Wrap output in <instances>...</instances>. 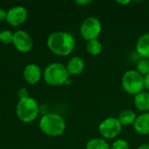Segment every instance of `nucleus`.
Returning <instances> with one entry per match:
<instances>
[{"label": "nucleus", "instance_id": "nucleus-1", "mask_svg": "<svg viewBox=\"0 0 149 149\" xmlns=\"http://www.w3.org/2000/svg\"><path fill=\"white\" fill-rule=\"evenodd\" d=\"M50 51L61 57L70 55L76 45L75 38L67 31H58L51 33L46 41Z\"/></svg>", "mask_w": 149, "mask_h": 149}, {"label": "nucleus", "instance_id": "nucleus-2", "mask_svg": "<svg viewBox=\"0 0 149 149\" xmlns=\"http://www.w3.org/2000/svg\"><path fill=\"white\" fill-rule=\"evenodd\" d=\"M66 128L65 119L55 113L44 114L39 120V129L41 132L51 137H58L64 134Z\"/></svg>", "mask_w": 149, "mask_h": 149}, {"label": "nucleus", "instance_id": "nucleus-3", "mask_svg": "<svg viewBox=\"0 0 149 149\" xmlns=\"http://www.w3.org/2000/svg\"><path fill=\"white\" fill-rule=\"evenodd\" d=\"M16 113L17 118L24 123H31L34 121L39 114V106L37 100L30 96L19 99Z\"/></svg>", "mask_w": 149, "mask_h": 149}, {"label": "nucleus", "instance_id": "nucleus-4", "mask_svg": "<svg viewBox=\"0 0 149 149\" xmlns=\"http://www.w3.org/2000/svg\"><path fill=\"white\" fill-rule=\"evenodd\" d=\"M43 78L48 85L58 86L68 82L69 73L65 65L58 62H53L45 68Z\"/></svg>", "mask_w": 149, "mask_h": 149}, {"label": "nucleus", "instance_id": "nucleus-5", "mask_svg": "<svg viewBox=\"0 0 149 149\" xmlns=\"http://www.w3.org/2000/svg\"><path fill=\"white\" fill-rule=\"evenodd\" d=\"M121 86L126 93L135 96L145 89L144 77L136 70H128L121 78Z\"/></svg>", "mask_w": 149, "mask_h": 149}, {"label": "nucleus", "instance_id": "nucleus-6", "mask_svg": "<svg viewBox=\"0 0 149 149\" xmlns=\"http://www.w3.org/2000/svg\"><path fill=\"white\" fill-rule=\"evenodd\" d=\"M102 31V24L99 18L95 17H86L81 24L79 28V32L81 37L88 41L98 39Z\"/></svg>", "mask_w": 149, "mask_h": 149}, {"label": "nucleus", "instance_id": "nucleus-7", "mask_svg": "<svg viewBox=\"0 0 149 149\" xmlns=\"http://www.w3.org/2000/svg\"><path fill=\"white\" fill-rule=\"evenodd\" d=\"M122 131V125L117 118L109 117L102 120L99 125V132L103 139L111 140L120 135Z\"/></svg>", "mask_w": 149, "mask_h": 149}, {"label": "nucleus", "instance_id": "nucleus-8", "mask_svg": "<svg viewBox=\"0 0 149 149\" xmlns=\"http://www.w3.org/2000/svg\"><path fill=\"white\" fill-rule=\"evenodd\" d=\"M12 45L17 52L21 53H27L31 52L33 47V39L27 31L18 30L14 32Z\"/></svg>", "mask_w": 149, "mask_h": 149}, {"label": "nucleus", "instance_id": "nucleus-9", "mask_svg": "<svg viewBox=\"0 0 149 149\" xmlns=\"http://www.w3.org/2000/svg\"><path fill=\"white\" fill-rule=\"evenodd\" d=\"M28 17L27 9L23 5H16L10 8L6 12V22L11 26L23 24Z\"/></svg>", "mask_w": 149, "mask_h": 149}, {"label": "nucleus", "instance_id": "nucleus-10", "mask_svg": "<svg viewBox=\"0 0 149 149\" xmlns=\"http://www.w3.org/2000/svg\"><path fill=\"white\" fill-rule=\"evenodd\" d=\"M23 77L28 84L35 85L41 80L43 77V72L38 65L35 63H30L24 66Z\"/></svg>", "mask_w": 149, "mask_h": 149}, {"label": "nucleus", "instance_id": "nucleus-11", "mask_svg": "<svg viewBox=\"0 0 149 149\" xmlns=\"http://www.w3.org/2000/svg\"><path fill=\"white\" fill-rule=\"evenodd\" d=\"M65 67L69 75H79L85 69V61L79 56H73L68 60Z\"/></svg>", "mask_w": 149, "mask_h": 149}, {"label": "nucleus", "instance_id": "nucleus-12", "mask_svg": "<svg viewBox=\"0 0 149 149\" xmlns=\"http://www.w3.org/2000/svg\"><path fill=\"white\" fill-rule=\"evenodd\" d=\"M135 49L141 58H149V32H146L137 39Z\"/></svg>", "mask_w": 149, "mask_h": 149}, {"label": "nucleus", "instance_id": "nucleus-13", "mask_svg": "<svg viewBox=\"0 0 149 149\" xmlns=\"http://www.w3.org/2000/svg\"><path fill=\"white\" fill-rule=\"evenodd\" d=\"M134 128L141 135L149 134V113H143L137 116L134 123Z\"/></svg>", "mask_w": 149, "mask_h": 149}, {"label": "nucleus", "instance_id": "nucleus-14", "mask_svg": "<svg viewBox=\"0 0 149 149\" xmlns=\"http://www.w3.org/2000/svg\"><path fill=\"white\" fill-rule=\"evenodd\" d=\"M134 107L141 112L147 113L149 111V93L141 92L134 96Z\"/></svg>", "mask_w": 149, "mask_h": 149}, {"label": "nucleus", "instance_id": "nucleus-15", "mask_svg": "<svg viewBox=\"0 0 149 149\" xmlns=\"http://www.w3.org/2000/svg\"><path fill=\"white\" fill-rule=\"evenodd\" d=\"M137 118L136 113L130 109H126L123 110L118 116V120L120 122L122 126H129V125H134L135 120Z\"/></svg>", "mask_w": 149, "mask_h": 149}, {"label": "nucleus", "instance_id": "nucleus-16", "mask_svg": "<svg viewBox=\"0 0 149 149\" xmlns=\"http://www.w3.org/2000/svg\"><path fill=\"white\" fill-rule=\"evenodd\" d=\"M86 149H111V148L105 139L93 138L87 141Z\"/></svg>", "mask_w": 149, "mask_h": 149}, {"label": "nucleus", "instance_id": "nucleus-17", "mask_svg": "<svg viewBox=\"0 0 149 149\" xmlns=\"http://www.w3.org/2000/svg\"><path fill=\"white\" fill-rule=\"evenodd\" d=\"M86 49L90 55L97 56L102 52V44L99 39H93L87 42Z\"/></svg>", "mask_w": 149, "mask_h": 149}, {"label": "nucleus", "instance_id": "nucleus-18", "mask_svg": "<svg viewBox=\"0 0 149 149\" xmlns=\"http://www.w3.org/2000/svg\"><path fill=\"white\" fill-rule=\"evenodd\" d=\"M136 71L143 77L149 73V58H141L136 64Z\"/></svg>", "mask_w": 149, "mask_h": 149}, {"label": "nucleus", "instance_id": "nucleus-19", "mask_svg": "<svg viewBox=\"0 0 149 149\" xmlns=\"http://www.w3.org/2000/svg\"><path fill=\"white\" fill-rule=\"evenodd\" d=\"M14 32L9 30H3L0 31V42L3 45H11L13 43Z\"/></svg>", "mask_w": 149, "mask_h": 149}, {"label": "nucleus", "instance_id": "nucleus-20", "mask_svg": "<svg viewBox=\"0 0 149 149\" xmlns=\"http://www.w3.org/2000/svg\"><path fill=\"white\" fill-rule=\"evenodd\" d=\"M110 148L111 149H129V144L127 141L123 139H119L113 141Z\"/></svg>", "mask_w": 149, "mask_h": 149}, {"label": "nucleus", "instance_id": "nucleus-21", "mask_svg": "<svg viewBox=\"0 0 149 149\" xmlns=\"http://www.w3.org/2000/svg\"><path fill=\"white\" fill-rule=\"evenodd\" d=\"M18 96H19V99H22V98L27 97V96H29V95H28V93L26 92V90H25L24 88H21V89L18 91Z\"/></svg>", "mask_w": 149, "mask_h": 149}, {"label": "nucleus", "instance_id": "nucleus-22", "mask_svg": "<svg viewBox=\"0 0 149 149\" xmlns=\"http://www.w3.org/2000/svg\"><path fill=\"white\" fill-rule=\"evenodd\" d=\"M6 10L3 8H0V22H3L6 20Z\"/></svg>", "mask_w": 149, "mask_h": 149}, {"label": "nucleus", "instance_id": "nucleus-23", "mask_svg": "<svg viewBox=\"0 0 149 149\" xmlns=\"http://www.w3.org/2000/svg\"><path fill=\"white\" fill-rule=\"evenodd\" d=\"M144 86H145V89L149 91V73L148 75L144 76Z\"/></svg>", "mask_w": 149, "mask_h": 149}, {"label": "nucleus", "instance_id": "nucleus-24", "mask_svg": "<svg viewBox=\"0 0 149 149\" xmlns=\"http://www.w3.org/2000/svg\"><path fill=\"white\" fill-rule=\"evenodd\" d=\"M90 3H91V1H89V0H85V1L79 0V1H76V3H78V4H79V5H85V4Z\"/></svg>", "mask_w": 149, "mask_h": 149}, {"label": "nucleus", "instance_id": "nucleus-25", "mask_svg": "<svg viewBox=\"0 0 149 149\" xmlns=\"http://www.w3.org/2000/svg\"><path fill=\"white\" fill-rule=\"evenodd\" d=\"M137 149H149V144H147V143L141 144L137 148Z\"/></svg>", "mask_w": 149, "mask_h": 149}, {"label": "nucleus", "instance_id": "nucleus-26", "mask_svg": "<svg viewBox=\"0 0 149 149\" xmlns=\"http://www.w3.org/2000/svg\"><path fill=\"white\" fill-rule=\"evenodd\" d=\"M118 3H120V4H127V3H130V1H118Z\"/></svg>", "mask_w": 149, "mask_h": 149}]
</instances>
